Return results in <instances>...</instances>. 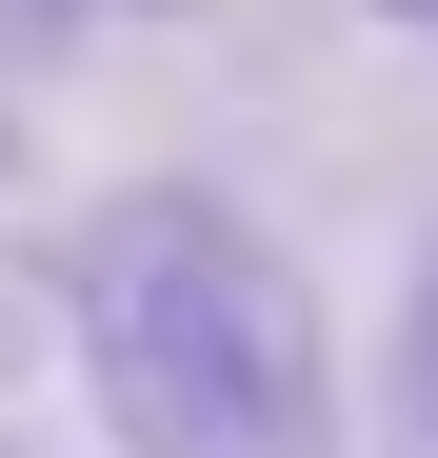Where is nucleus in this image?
<instances>
[{"mask_svg":"<svg viewBox=\"0 0 438 458\" xmlns=\"http://www.w3.org/2000/svg\"><path fill=\"white\" fill-rule=\"evenodd\" d=\"M40 339H60V199L21 160V120H0V378H21Z\"/></svg>","mask_w":438,"mask_h":458,"instance_id":"obj_2","label":"nucleus"},{"mask_svg":"<svg viewBox=\"0 0 438 458\" xmlns=\"http://www.w3.org/2000/svg\"><path fill=\"white\" fill-rule=\"evenodd\" d=\"M379 21H438V0H379Z\"/></svg>","mask_w":438,"mask_h":458,"instance_id":"obj_4","label":"nucleus"},{"mask_svg":"<svg viewBox=\"0 0 438 458\" xmlns=\"http://www.w3.org/2000/svg\"><path fill=\"white\" fill-rule=\"evenodd\" d=\"M379 458H438V240L399 259V319H379Z\"/></svg>","mask_w":438,"mask_h":458,"instance_id":"obj_3","label":"nucleus"},{"mask_svg":"<svg viewBox=\"0 0 438 458\" xmlns=\"http://www.w3.org/2000/svg\"><path fill=\"white\" fill-rule=\"evenodd\" d=\"M0 458H40V438H0Z\"/></svg>","mask_w":438,"mask_h":458,"instance_id":"obj_5","label":"nucleus"},{"mask_svg":"<svg viewBox=\"0 0 438 458\" xmlns=\"http://www.w3.org/2000/svg\"><path fill=\"white\" fill-rule=\"evenodd\" d=\"M60 339L120 458H358L299 240L219 180H100L60 219Z\"/></svg>","mask_w":438,"mask_h":458,"instance_id":"obj_1","label":"nucleus"}]
</instances>
